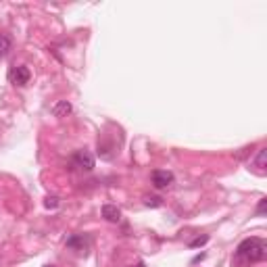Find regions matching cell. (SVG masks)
<instances>
[{
    "label": "cell",
    "instance_id": "cell-1",
    "mask_svg": "<svg viewBox=\"0 0 267 267\" xmlns=\"http://www.w3.org/2000/svg\"><path fill=\"white\" fill-rule=\"evenodd\" d=\"M238 257L245 259L246 263H259V261H263V259L267 257V245L263 240H259V238H248L245 242H240Z\"/></svg>",
    "mask_w": 267,
    "mask_h": 267
},
{
    "label": "cell",
    "instance_id": "cell-2",
    "mask_svg": "<svg viewBox=\"0 0 267 267\" xmlns=\"http://www.w3.org/2000/svg\"><path fill=\"white\" fill-rule=\"evenodd\" d=\"M151 179H153L155 188H167V186L174 184V174L167 171V169H155Z\"/></svg>",
    "mask_w": 267,
    "mask_h": 267
},
{
    "label": "cell",
    "instance_id": "cell-3",
    "mask_svg": "<svg viewBox=\"0 0 267 267\" xmlns=\"http://www.w3.org/2000/svg\"><path fill=\"white\" fill-rule=\"evenodd\" d=\"M29 77H31V73H29V69H27L25 65L13 67L11 73H9V80H11L15 86H25V84L29 82Z\"/></svg>",
    "mask_w": 267,
    "mask_h": 267
},
{
    "label": "cell",
    "instance_id": "cell-4",
    "mask_svg": "<svg viewBox=\"0 0 267 267\" xmlns=\"http://www.w3.org/2000/svg\"><path fill=\"white\" fill-rule=\"evenodd\" d=\"M73 163H75L80 169H84V171H92V169H94V156H92V153H88V151H77V153L73 155Z\"/></svg>",
    "mask_w": 267,
    "mask_h": 267
},
{
    "label": "cell",
    "instance_id": "cell-5",
    "mask_svg": "<svg viewBox=\"0 0 267 267\" xmlns=\"http://www.w3.org/2000/svg\"><path fill=\"white\" fill-rule=\"evenodd\" d=\"M67 248L77 250V253H86V248H88V238H86L84 234H73L71 238H67Z\"/></svg>",
    "mask_w": 267,
    "mask_h": 267
},
{
    "label": "cell",
    "instance_id": "cell-6",
    "mask_svg": "<svg viewBox=\"0 0 267 267\" xmlns=\"http://www.w3.org/2000/svg\"><path fill=\"white\" fill-rule=\"evenodd\" d=\"M71 111H73V107H71L69 100H59V103L52 107V115L54 117H67Z\"/></svg>",
    "mask_w": 267,
    "mask_h": 267
},
{
    "label": "cell",
    "instance_id": "cell-7",
    "mask_svg": "<svg viewBox=\"0 0 267 267\" xmlns=\"http://www.w3.org/2000/svg\"><path fill=\"white\" fill-rule=\"evenodd\" d=\"M103 217L107 219V222L117 223V222L121 219V211L117 209L115 205H105V207H103Z\"/></svg>",
    "mask_w": 267,
    "mask_h": 267
},
{
    "label": "cell",
    "instance_id": "cell-8",
    "mask_svg": "<svg viewBox=\"0 0 267 267\" xmlns=\"http://www.w3.org/2000/svg\"><path fill=\"white\" fill-rule=\"evenodd\" d=\"M11 48H13L11 36H9V34H0V59L6 57V54L11 52Z\"/></svg>",
    "mask_w": 267,
    "mask_h": 267
},
{
    "label": "cell",
    "instance_id": "cell-9",
    "mask_svg": "<svg viewBox=\"0 0 267 267\" xmlns=\"http://www.w3.org/2000/svg\"><path fill=\"white\" fill-rule=\"evenodd\" d=\"M265 156H267V151H265V148H259V153H257L255 161H253L255 167H259V169H263V167H265Z\"/></svg>",
    "mask_w": 267,
    "mask_h": 267
},
{
    "label": "cell",
    "instance_id": "cell-10",
    "mask_svg": "<svg viewBox=\"0 0 267 267\" xmlns=\"http://www.w3.org/2000/svg\"><path fill=\"white\" fill-rule=\"evenodd\" d=\"M144 205L146 207H161L163 205V199H161V196H146Z\"/></svg>",
    "mask_w": 267,
    "mask_h": 267
},
{
    "label": "cell",
    "instance_id": "cell-11",
    "mask_svg": "<svg viewBox=\"0 0 267 267\" xmlns=\"http://www.w3.org/2000/svg\"><path fill=\"white\" fill-rule=\"evenodd\" d=\"M44 207L46 209H57L59 207V199H57V196H48V199L44 200Z\"/></svg>",
    "mask_w": 267,
    "mask_h": 267
},
{
    "label": "cell",
    "instance_id": "cell-12",
    "mask_svg": "<svg viewBox=\"0 0 267 267\" xmlns=\"http://www.w3.org/2000/svg\"><path fill=\"white\" fill-rule=\"evenodd\" d=\"M207 240H209V236H200V238L192 240V242H190V246H192V248H196V246H202V245H207Z\"/></svg>",
    "mask_w": 267,
    "mask_h": 267
},
{
    "label": "cell",
    "instance_id": "cell-13",
    "mask_svg": "<svg viewBox=\"0 0 267 267\" xmlns=\"http://www.w3.org/2000/svg\"><path fill=\"white\" fill-rule=\"evenodd\" d=\"M265 205H267V200H265V199L259 200V207H257V215H259V217L265 215Z\"/></svg>",
    "mask_w": 267,
    "mask_h": 267
},
{
    "label": "cell",
    "instance_id": "cell-14",
    "mask_svg": "<svg viewBox=\"0 0 267 267\" xmlns=\"http://www.w3.org/2000/svg\"><path fill=\"white\" fill-rule=\"evenodd\" d=\"M44 267H54V265H44Z\"/></svg>",
    "mask_w": 267,
    "mask_h": 267
}]
</instances>
